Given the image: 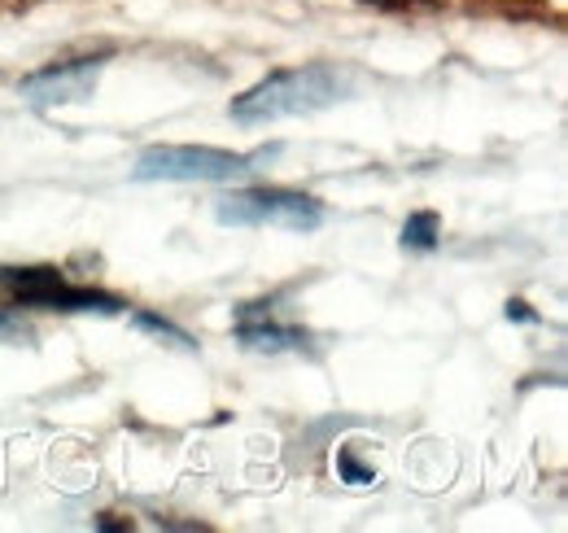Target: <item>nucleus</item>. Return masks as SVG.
I'll use <instances>...</instances> for the list:
<instances>
[{
  "mask_svg": "<svg viewBox=\"0 0 568 533\" xmlns=\"http://www.w3.org/2000/svg\"><path fill=\"white\" fill-rule=\"evenodd\" d=\"M346 92H351V74L337 70L333 62L276 70V74H267L263 83H254L245 97L232 101V119H236V123L297 119V114H315V110L342 101Z\"/></svg>",
  "mask_w": 568,
  "mask_h": 533,
  "instance_id": "f257e3e1",
  "label": "nucleus"
},
{
  "mask_svg": "<svg viewBox=\"0 0 568 533\" xmlns=\"http://www.w3.org/2000/svg\"><path fill=\"white\" fill-rule=\"evenodd\" d=\"M97 74H101V58L62 62V67H49L40 74H31V79H22V97L31 105H74V101L92 97Z\"/></svg>",
  "mask_w": 568,
  "mask_h": 533,
  "instance_id": "39448f33",
  "label": "nucleus"
},
{
  "mask_svg": "<svg viewBox=\"0 0 568 533\" xmlns=\"http://www.w3.org/2000/svg\"><path fill=\"white\" fill-rule=\"evenodd\" d=\"M219 223L232 228H284V232H315L324 223V205L302 193H281V189H250L236 198L219 201Z\"/></svg>",
  "mask_w": 568,
  "mask_h": 533,
  "instance_id": "20e7f679",
  "label": "nucleus"
},
{
  "mask_svg": "<svg viewBox=\"0 0 568 533\" xmlns=\"http://www.w3.org/2000/svg\"><path fill=\"white\" fill-rule=\"evenodd\" d=\"M437 232H442L437 214H412V219H407V228H403V245L425 254V250L437 245Z\"/></svg>",
  "mask_w": 568,
  "mask_h": 533,
  "instance_id": "6e6552de",
  "label": "nucleus"
},
{
  "mask_svg": "<svg viewBox=\"0 0 568 533\" xmlns=\"http://www.w3.org/2000/svg\"><path fill=\"white\" fill-rule=\"evenodd\" d=\"M254 171V158L227 153L211 144H153L136 162V180H166V184H232Z\"/></svg>",
  "mask_w": 568,
  "mask_h": 533,
  "instance_id": "f03ea898",
  "label": "nucleus"
},
{
  "mask_svg": "<svg viewBox=\"0 0 568 533\" xmlns=\"http://www.w3.org/2000/svg\"><path fill=\"white\" fill-rule=\"evenodd\" d=\"M0 289L9 293L13 306H40V311H101V315L123 311L119 298L97 293V289H83V284H71V280H67L62 271H53V266H4V271H0Z\"/></svg>",
  "mask_w": 568,
  "mask_h": 533,
  "instance_id": "7ed1b4c3",
  "label": "nucleus"
},
{
  "mask_svg": "<svg viewBox=\"0 0 568 533\" xmlns=\"http://www.w3.org/2000/svg\"><path fill=\"white\" fill-rule=\"evenodd\" d=\"M337 476H342L346 485H355V490H358V485H376V481H381V476H376V467L358 460V446H355V442L337 451Z\"/></svg>",
  "mask_w": 568,
  "mask_h": 533,
  "instance_id": "0eeeda50",
  "label": "nucleus"
},
{
  "mask_svg": "<svg viewBox=\"0 0 568 533\" xmlns=\"http://www.w3.org/2000/svg\"><path fill=\"white\" fill-rule=\"evenodd\" d=\"M236 336L245 350H267V354H281V350H306V333L293 329V324H281L272 315V302H250L241 306L236 315Z\"/></svg>",
  "mask_w": 568,
  "mask_h": 533,
  "instance_id": "423d86ee",
  "label": "nucleus"
}]
</instances>
